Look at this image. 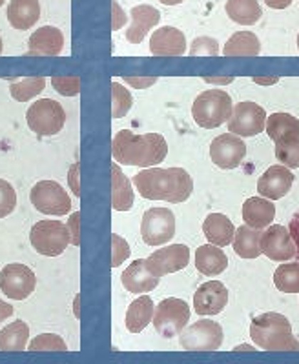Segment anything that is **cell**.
Segmentation results:
<instances>
[{
    "label": "cell",
    "instance_id": "obj_20",
    "mask_svg": "<svg viewBox=\"0 0 299 364\" xmlns=\"http://www.w3.org/2000/svg\"><path fill=\"white\" fill-rule=\"evenodd\" d=\"M29 57H57L64 48L63 31L55 26H44L29 37Z\"/></svg>",
    "mask_w": 299,
    "mask_h": 364
},
{
    "label": "cell",
    "instance_id": "obj_16",
    "mask_svg": "<svg viewBox=\"0 0 299 364\" xmlns=\"http://www.w3.org/2000/svg\"><path fill=\"white\" fill-rule=\"evenodd\" d=\"M229 302V290L219 281H208L197 288L194 295V310L197 315H217Z\"/></svg>",
    "mask_w": 299,
    "mask_h": 364
},
{
    "label": "cell",
    "instance_id": "obj_22",
    "mask_svg": "<svg viewBox=\"0 0 299 364\" xmlns=\"http://www.w3.org/2000/svg\"><path fill=\"white\" fill-rule=\"evenodd\" d=\"M6 15L13 28L26 31L33 28L41 18V2L38 0H11Z\"/></svg>",
    "mask_w": 299,
    "mask_h": 364
},
{
    "label": "cell",
    "instance_id": "obj_17",
    "mask_svg": "<svg viewBox=\"0 0 299 364\" xmlns=\"http://www.w3.org/2000/svg\"><path fill=\"white\" fill-rule=\"evenodd\" d=\"M294 184V173L287 166H271L258 181V191L261 197L271 200L283 199Z\"/></svg>",
    "mask_w": 299,
    "mask_h": 364
},
{
    "label": "cell",
    "instance_id": "obj_5",
    "mask_svg": "<svg viewBox=\"0 0 299 364\" xmlns=\"http://www.w3.org/2000/svg\"><path fill=\"white\" fill-rule=\"evenodd\" d=\"M29 242L35 252L44 257H58L71 242L70 230L61 220H41L29 232Z\"/></svg>",
    "mask_w": 299,
    "mask_h": 364
},
{
    "label": "cell",
    "instance_id": "obj_40",
    "mask_svg": "<svg viewBox=\"0 0 299 364\" xmlns=\"http://www.w3.org/2000/svg\"><path fill=\"white\" fill-rule=\"evenodd\" d=\"M188 53H190L192 57H197V55H201V57H203V55H206V57H217V55H219V44H217L216 38L199 37L192 42Z\"/></svg>",
    "mask_w": 299,
    "mask_h": 364
},
{
    "label": "cell",
    "instance_id": "obj_4",
    "mask_svg": "<svg viewBox=\"0 0 299 364\" xmlns=\"http://www.w3.org/2000/svg\"><path fill=\"white\" fill-rule=\"evenodd\" d=\"M232 99L223 90L203 91L192 106V117L204 129L219 128L232 115Z\"/></svg>",
    "mask_w": 299,
    "mask_h": 364
},
{
    "label": "cell",
    "instance_id": "obj_3",
    "mask_svg": "<svg viewBox=\"0 0 299 364\" xmlns=\"http://www.w3.org/2000/svg\"><path fill=\"white\" fill-rule=\"evenodd\" d=\"M250 337L266 352H299V341L292 333L290 321L285 315L268 311L253 318L250 324Z\"/></svg>",
    "mask_w": 299,
    "mask_h": 364
},
{
    "label": "cell",
    "instance_id": "obj_11",
    "mask_svg": "<svg viewBox=\"0 0 299 364\" xmlns=\"http://www.w3.org/2000/svg\"><path fill=\"white\" fill-rule=\"evenodd\" d=\"M37 286V277L33 269L26 264L13 262L2 268L0 272V290L4 291L13 301H24L35 291Z\"/></svg>",
    "mask_w": 299,
    "mask_h": 364
},
{
    "label": "cell",
    "instance_id": "obj_1",
    "mask_svg": "<svg viewBox=\"0 0 299 364\" xmlns=\"http://www.w3.org/2000/svg\"><path fill=\"white\" fill-rule=\"evenodd\" d=\"M133 184L145 199L172 204L184 203L194 191V181L183 168H146L133 177Z\"/></svg>",
    "mask_w": 299,
    "mask_h": 364
},
{
    "label": "cell",
    "instance_id": "obj_23",
    "mask_svg": "<svg viewBox=\"0 0 299 364\" xmlns=\"http://www.w3.org/2000/svg\"><path fill=\"white\" fill-rule=\"evenodd\" d=\"M274 219L276 206L272 204L271 199H265V197H250L243 204V220L248 226L263 230V228L271 226Z\"/></svg>",
    "mask_w": 299,
    "mask_h": 364
},
{
    "label": "cell",
    "instance_id": "obj_48",
    "mask_svg": "<svg viewBox=\"0 0 299 364\" xmlns=\"http://www.w3.org/2000/svg\"><path fill=\"white\" fill-rule=\"evenodd\" d=\"M265 4L272 9H285L292 4V0H265Z\"/></svg>",
    "mask_w": 299,
    "mask_h": 364
},
{
    "label": "cell",
    "instance_id": "obj_35",
    "mask_svg": "<svg viewBox=\"0 0 299 364\" xmlns=\"http://www.w3.org/2000/svg\"><path fill=\"white\" fill-rule=\"evenodd\" d=\"M133 97L125 86L112 82V115L113 119H122L132 109Z\"/></svg>",
    "mask_w": 299,
    "mask_h": 364
},
{
    "label": "cell",
    "instance_id": "obj_53",
    "mask_svg": "<svg viewBox=\"0 0 299 364\" xmlns=\"http://www.w3.org/2000/svg\"><path fill=\"white\" fill-rule=\"evenodd\" d=\"M0 55H2V37H0Z\"/></svg>",
    "mask_w": 299,
    "mask_h": 364
},
{
    "label": "cell",
    "instance_id": "obj_50",
    "mask_svg": "<svg viewBox=\"0 0 299 364\" xmlns=\"http://www.w3.org/2000/svg\"><path fill=\"white\" fill-rule=\"evenodd\" d=\"M253 82H258V84H274V82H278V77H271V79H263V77H256V79H253Z\"/></svg>",
    "mask_w": 299,
    "mask_h": 364
},
{
    "label": "cell",
    "instance_id": "obj_2",
    "mask_svg": "<svg viewBox=\"0 0 299 364\" xmlns=\"http://www.w3.org/2000/svg\"><path fill=\"white\" fill-rule=\"evenodd\" d=\"M112 154L119 164L154 168L167 159L168 144L159 133L135 135L130 129H121L113 136Z\"/></svg>",
    "mask_w": 299,
    "mask_h": 364
},
{
    "label": "cell",
    "instance_id": "obj_26",
    "mask_svg": "<svg viewBox=\"0 0 299 364\" xmlns=\"http://www.w3.org/2000/svg\"><path fill=\"white\" fill-rule=\"evenodd\" d=\"M265 129L276 144L299 139V120L290 113H274L266 117Z\"/></svg>",
    "mask_w": 299,
    "mask_h": 364
},
{
    "label": "cell",
    "instance_id": "obj_9",
    "mask_svg": "<svg viewBox=\"0 0 299 364\" xmlns=\"http://www.w3.org/2000/svg\"><path fill=\"white\" fill-rule=\"evenodd\" d=\"M179 343L188 352H216L223 344V328L216 321H197L179 333Z\"/></svg>",
    "mask_w": 299,
    "mask_h": 364
},
{
    "label": "cell",
    "instance_id": "obj_51",
    "mask_svg": "<svg viewBox=\"0 0 299 364\" xmlns=\"http://www.w3.org/2000/svg\"><path fill=\"white\" fill-rule=\"evenodd\" d=\"M159 2L164 6H179V4H183L184 0H159Z\"/></svg>",
    "mask_w": 299,
    "mask_h": 364
},
{
    "label": "cell",
    "instance_id": "obj_34",
    "mask_svg": "<svg viewBox=\"0 0 299 364\" xmlns=\"http://www.w3.org/2000/svg\"><path fill=\"white\" fill-rule=\"evenodd\" d=\"M44 87H46V79L44 77H29V79L13 82L9 86V93H11V97L17 102H28L33 97H37L38 93H42Z\"/></svg>",
    "mask_w": 299,
    "mask_h": 364
},
{
    "label": "cell",
    "instance_id": "obj_25",
    "mask_svg": "<svg viewBox=\"0 0 299 364\" xmlns=\"http://www.w3.org/2000/svg\"><path fill=\"white\" fill-rule=\"evenodd\" d=\"M229 266V257L216 245H203L196 252V268L206 277H216Z\"/></svg>",
    "mask_w": 299,
    "mask_h": 364
},
{
    "label": "cell",
    "instance_id": "obj_15",
    "mask_svg": "<svg viewBox=\"0 0 299 364\" xmlns=\"http://www.w3.org/2000/svg\"><path fill=\"white\" fill-rule=\"evenodd\" d=\"M188 261H190V248L184 245L167 246V248H161L157 252H154L146 259L150 269L155 275H159V277L187 268Z\"/></svg>",
    "mask_w": 299,
    "mask_h": 364
},
{
    "label": "cell",
    "instance_id": "obj_12",
    "mask_svg": "<svg viewBox=\"0 0 299 364\" xmlns=\"http://www.w3.org/2000/svg\"><path fill=\"white\" fill-rule=\"evenodd\" d=\"M266 113L256 102H239L229 119V132L239 136H256L265 132Z\"/></svg>",
    "mask_w": 299,
    "mask_h": 364
},
{
    "label": "cell",
    "instance_id": "obj_43",
    "mask_svg": "<svg viewBox=\"0 0 299 364\" xmlns=\"http://www.w3.org/2000/svg\"><path fill=\"white\" fill-rule=\"evenodd\" d=\"M125 22H126L125 11L121 9L119 2L112 0V28H113V31L121 28V26H125Z\"/></svg>",
    "mask_w": 299,
    "mask_h": 364
},
{
    "label": "cell",
    "instance_id": "obj_44",
    "mask_svg": "<svg viewBox=\"0 0 299 364\" xmlns=\"http://www.w3.org/2000/svg\"><path fill=\"white\" fill-rule=\"evenodd\" d=\"M79 170H80V164L79 162H75L73 166L70 168V173H68V181H70V186L73 190V193L77 197H80V184H79Z\"/></svg>",
    "mask_w": 299,
    "mask_h": 364
},
{
    "label": "cell",
    "instance_id": "obj_30",
    "mask_svg": "<svg viewBox=\"0 0 299 364\" xmlns=\"http://www.w3.org/2000/svg\"><path fill=\"white\" fill-rule=\"evenodd\" d=\"M261 42L252 31H237L224 44V57H258Z\"/></svg>",
    "mask_w": 299,
    "mask_h": 364
},
{
    "label": "cell",
    "instance_id": "obj_6",
    "mask_svg": "<svg viewBox=\"0 0 299 364\" xmlns=\"http://www.w3.org/2000/svg\"><path fill=\"white\" fill-rule=\"evenodd\" d=\"M29 129L41 136L57 135L66 124V112L53 99H41L29 106L26 113Z\"/></svg>",
    "mask_w": 299,
    "mask_h": 364
},
{
    "label": "cell",
    "instance_id": "obj_38",
    "mask_svg": "<svg viewBox=\"0 0 299 364\" xmlns=\"http://www.w3.org/2000/svg\"><path fill=\"white\" fill-rule=\"evenodd\" d=\"M17 208V193L8 181L0 178V219L11 215Z\"/></svg>",
    "mask_w": 299,
    "mask_h": 364
},
{
    "label": "cell",
    "instance_id": "obj_28",
    "mask_svg": "<svg viewBox=\"0 0 299 364\" xmlns=\"http://www.w3.org/2000/svg\"><path fill=\"white\" fill-rule=\"evenodd\" d=\"M154 301L148 295L135 299L126 311V328L132 333H141L152 321H154Z\"/></svg>",
    "mask_w": 299,
    "mask_h": 364
},
{
    "label": "cell",
    "instance_id": "obj_49",
    "mask_svg": "<svg viewBox=\"0 0 299 364\" xmlns=\"http://www.w3.org/2000/svg\"><path fill=\"white\" fill-rule=\"evenodd\" d=\"M206 80L208 84H229V82H232V77H224V79H221V77H216V79H214V77H206Z\"/></svg>",
    "mask_w": 299,
    "mask_h": 364
},
{
    "label": "cell",
    "instance_id": "obj_41",
    "mask_svg": "<svg viewBox=\"0 0 299 364\" xmlns=\"http://www.w3.org/2000/svg\"><path fill=\"white\" fill-rule=\"evenodd\" d=\"M130 257V246L121 235L112 233V268L121 266Z\"/></svg>",
    "mask_w": 299,
    "mask_h": 364
},
{
    "label": "cell",
    "instance_id": "obj_29",
    "mask_svg": "<svg viewBox=\"0 0 299 364\" xmlns=\"http://www.w3.org/2000/svg\"><path fill=\"white\" fill-rule=\"evenodd\" d=\"M112 206L115 211H128L133 206L132 182L119 164H112Z\"/></svg>",
    "mask_w": 299,
    "mask_h": 364
},
{
    "label": "cell",
    "instance_id": "obj_39",
    "mask_svg": "<svg viewBox=\"0 0 299 364\" xmlns=\"http://www.w3.org/2000/svg\"><path fill=\"white\" fill-rule=\"evenodd\" d=\"M55 90L64 97H75L80 93V79L79 77H66V75H58L51 79Z\"/></svg>",
    "mask_w": 299,
    "mask_h": 364
},
{
    "label": "cell",
    "instance_id": "obj_10",
    "mask_svg": "<svg viewBox=\"0 0 299 364\" xmlns=\"http://www.w3.org/2000/svg\"><path fill=\"white\" fill-rule=\"evenodd\" d=\"M141 235L148 246L167 245L175 235V217L168 208H152L142 215Z\"/></svg>",
    "mask_w": 299,
    "mask_h": 364
},
{
    "label": "cell",
    "instance_id": "obj_21",
    "mask_svg": "<svg viewBox=\"0 0 299 364\" xmlns=\"http://www.w3.org/2000/svg\"><path fill=\"white\" fill-rule=\"evenodd\" d=\"M130 15H132V24L126 29V38L132 44H141L150 29L155 28L161 21V13L154 6L148 4L135 6V8H132Z\"/></svg>",
    "mask_w": 299,
    "mask_h": 364
},
{
    "label": "cell",
    "instance_id": "obj_37",
    "mask_svg": "<svg viewBox=\"0 0 299 364\" xmlns=\"http://www.w3.org/2000/svg\"><path fill=\"white\" fill-rule=\"evenodd\" d=\"M276 157L287 168H299V139L278 142L276 144Z\"/></svg>",
    "mask_w": 299,
    "mask_h": 364
},
{
    "label": "cell",
    "instance_id": "obj_13",
    "mask_svg": "<svg viewBox=\"0 0 299 364\" xmlns=\"http://www.w3.org/2000/svg\"><path fill=\"white\" fill-rule=\"evenodd\" d=\"M246 155L245 142L236 133H224L210 144V159L221 170H234Z\"/></svg>",
    "mask_w": 299,
    "mask_h": 364
},
{
    "label": "cell",
    "instance_id": "obj_32",
    "mask_svg": "<svg viewBox=\"0 0 299 364\" xmlns=\"http://www.w3.org/2000/svg\"><path fill=\"white\" fill-rule=\"evenodd\" d=\"M29 339V326L24 321H15L0 331V352L26 350Z\"/></svg>",
    "mask_w": 299,
    "mask_h": 364
},
{
    "label": "cell",
    "instance_id": "obj_47",
    "mask_svg": "<svg viewBox=\"0 0 299 364\" xmlns=\"http://www.w3.org/2000/svg\"><path fill=\"white\" fill-rule=\"evenodd\" d=\"M13 311L15 310H13L11 304H8V302L0 299V323H2V321H6L8 317H11Z\"/></svg>",
    "mask_w": 299,
    "mask_h": 364
},
{
    "label": "cell",
    "instance_id": "obj_18",
    "mask_svg": "<svg viewBox=\"0 0 299 364\" xmlns=\"http://www.w3.org/2000/svg\"><path fill=\"white\" fill-rule=\"evenodd\" d=\"M150 51L155 57H181L187 53V37L174 26H162L150 38Z\"/></svg>",
    "mask_w": 299,
    "mask_h": 364
},
{
    "label": "cell",
    "instance_id": "obj_54",
    "mask_svg": "<svg viewBox=\"0 0 299 364\" xmlns=\"http://www.w3.org/2000/svg\"><path fill=\"white\" fill-rule=\"evenodd\" d=\"M4 2H6V0H0V8H2V6H4Z\"/></svg>",
    "mask_w": 299,
    "mask_h": 364
},
{
    "label": "cell",
    "instance_id": "obj_24",
    "mask_svg": "<svg viewBox=\"0 0 299 364\" xmlns=\"http://www.w3.org/2000/svg\"><path fill=\"white\" fill-rule=\"evenodd\" d=\"M203 232L210 245L224 248L230 242H234L236 228H234L232 220L223 213H210L203 223Z\"/></svg>",
    "mask_w": 299,
    "mask_h": 364
},
{
    "label": "cell",
    "instance_id": "obj_42",
    "mask_svg": "<svg viewBox=\"0 0 299 364\" xmlns=\"http://www.w3.org/2000/svg\"><path fill=\"white\" fill-rule=\"evenodd\" d=\"M68 230H70L71 237V245L80 246V211H75L71 213L70 220H68Z\"/></svg>",
    "mask_w": 299,
    "mask_h": 364
},
{
    "label": "cell",
    "instance_id": "obj_33",
    "mask_svg": "<svg viewBox=\"0 0 299 364\" xmlns=\"http://www.w3.org/2000/svg\"><path fill=\"white\" fill-rule=\"evenodd\" d=\"M274 284L283 294H299V262H287L274 272Z\"/></svg>",
    "mask_w": 299,
    "mask_h": 364
},
{
    "label": "cell",
    "instance_id": "obj_27",
    "mask_svg": "<svg viewBox=\"0 0 299 364\" xmlns=\"http://www.w3.org/2000/svg\"><path fill=\"white\" fill-rule=\"evenodd\" d=\"M261 230L248 224L237 228L234 235V252L241 259H258L261 255Z\"/></svg>",
    "mask_w": 299,
    "mask_h": 364
},
{
    "label": "cell",
    "instance_id": "obj_55",
    "mask_svg": "<svg viewBox=\"0 0 299 364\" xmlns=\"http://www.w3.org/2000/svg\"><path fill=\"white\" fill-rule=\"evenodd\" d=\"M298 50H299V35H298Z\"/></svg>",
    "mask_w": 299,
    "mask_h": 364
},
{
    "label": "cell",
    "instance_id": "obj_19",
    "mask_svg": "<svg viewBox=\"0 0 299 364\" xmlns=\"http://www.w3.org/2000/svg\"><path fill=\"white\" fill-rule=\"evenodd\" d=\"M121 281L122 286L132 294H148L157 288L161 277L150 269L146 259H137L122 272Z\"/></svg>",
    "mask_w": 299,
    "mask_h": 364
},
{
    "label": "cell",
    "instance_id": "obj_7",
    "mask_svg": "<svg viewBox=\"0 0 299 364\" xmlns=\"http://www.w3.org/2000/svg\"><path fill=\"white\" fill-rule=\"evenodd\" d=\"M190 321V306L183 299H164L157 304L154 314V326L164 339L179 336Z\"/></svg>",
    "mask_w": 299,
    "mask_h": 364
},
{
    "label": "cell",
    "instance_id": "obj_14",
    "mask_svg": "<svg viewBox=\"0 0 299 364\" xmlns=\"http://www.w3.org/2000/svg\"><path fill=\"white\" fill-rule=\"evenodd\" d=\"M261 253L271 261L285 262L295 257V245L290 232L285 226H271L261 235Z\"/></svg>",
    "mask_w": 299,
    "mask_h": 364
},
{
    "label": "cell",
    "instance_id": "obj_46",
    "mask_svg": "<svg viewBox=\"0 0 299 364\" xmlns=\"http://www.w3.org/2000/svg\"><path fill=\"white\" fill-rule=\"evenodd\" d=\"M126 82L133 87H139V90H145V87H150L152 84L157 82L155 77H146V79H137V77H125Z\"/></svg>",
    "mask_w": 299,
    "mask_h": 364
},
{
    "label": "cell",
    "instance_id": "obj_45",
    "mask_svg": "<svg viewBox=\"0 0 299 364\" xmlns=\"http://www.w3.org/2000/svg\"><path fill=\"white\" fill-rule=\"evenodd\" d=\"M288 232H290L292 239H294V245H295V257H298V261H299V210L295 211L294 217H292L290 226H288Z\"/></svg>",
    "mask_w": 299,
    "mask_h": 364
},
{
    "label": "cell",
    "instance_id": "obj_36",
    "mask_svg": "<svg viewBox=\"0 0 299 364\" xmlns=\"http://www.w3.org/2000/svg\"><path fill=\"white\" fill-rule=\"evenodd\" d=\"M29 352H66L68 346L61 336L55 333H42V336L35 337L31 343L28 344Z\"/></svg>",
    "mask_w": 299,
    "mask_h": 364
},
{
    "label": "cell",
    "instance_id": "obj_52",
    "mask_svg": "<svg viewBox=\"0 0 299 364\" xmlns=\"http://www.w3.org/2000/svg\"><path fill=\"white\" fill-rule=\"evenodd\" d=\"M236 352H253V346H248V344H241V346H236Z\"/></svg>",
    "mask_w": 299,
    "mask_h": 364
},
{
    "label": "cell",
    "instance_id": "obj_8",
    "mask_svg": "<svg viewBox=\"0 0 299 364\" xmlns=\"http://www.w3.org/2000/svg\"><path fill=\"white\" fill-rule=\"evenodd\" d=\"M29 200L44 215L63 217L70 213L71 199L68 191L55 181H41L31 188Z\"/></svg>",
    "mask_w": 299,
    "mask_h": 364
},
{
    "label": "cell",
    "instance_id": "obj_31",
    "mask_svg": "<svg viewBox=\"0 0 299 364\" xmlns=\"http://www.w3.org/2000/svg\"><path fill=\"white\" fill-rule=\"evenodd\" d=\"M226 15L230 21L241 26H253L259 22L263 9L258 0H226Z\"/></svg>",
    "mask_w": 299,
    "mask_h": 364
}]
</instances>
